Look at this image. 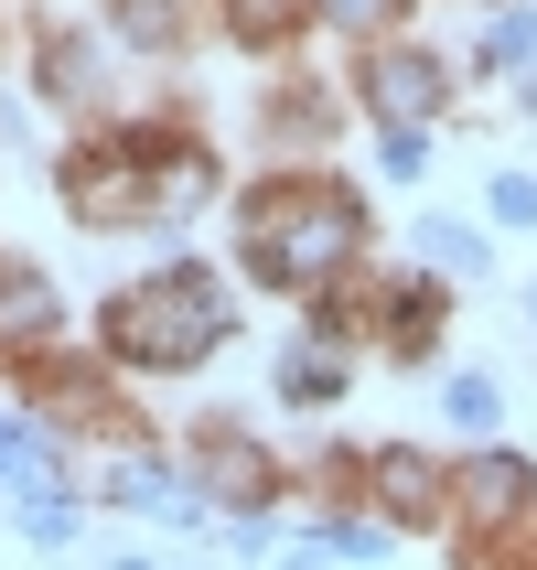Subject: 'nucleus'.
<instances>
[{"instance_id": "f8f14e48", "label": "nucleus", "mask_w": 537, "mask_h": 570, "mask_svg": "<svg viewBox=\"0 0 537 570\" xmlns=\"http://www.w3.org/2000/svg\"><path fill=\"white\" fill-rule=\"evenodd\" d=\"M119 32L129 43H172L183 32V0H119Z\"/></svg>"}, {"instance_id": "9b49d317", "label": "nucleus", "mask_w": 537, "mask_h": 570, "mask_svg": "<svg viewBox=\"0 0 537 570\" xmlns=\"http://www.w3.org/2000/svg\"><path fill=\"white\" fill-rule=\"evenodd\" d=\"M119 507H183V484L161 474V463H119V484H108Z\"/></svg>"}, {"instance_id": "39448f33", "label": "nucleus", "mask_w": 537, "mask_h": 570, "mask_svg": "<svg viewBox=\"0 0 537 570\" xmlns=\"http://www.w3.org/2000/svg\"><path fill=\"white\" fill-rule=\"evenodd\" d=\"M54 281H32V269H0V355H32V345H54Z\"/></svg>"}, {"instance_id": "7ed1b4c3", "label": "nucleus", "mask_w": 537, "mask_h": 570, "mask_svg": "<svg viewBox=\"0 0 537 570\" xmlns=\"http://www.w3.org/2000/svg\"><path fill=\"white\" fill-rule=\"evenodd\" d=\"M216 161L205 151H140V140H108V151L76 161V216L87 226H119L140 205H205Z\"/></svg>"}, {"instance_id": "6e6552de", "label": "nucleus", "mask_w": 537, "mask_h": 570, "mask_svg": "<svg viewBox=\"0 0 537 570\" xmlns=\"http://www.w3.org/2000/svg\"><path fill=\"white\" fill-rule=\"evenodd\" d=\"M334 387H345V355H334V345H290L280 399H301V410H312V399H334Z\"/></svg>"}, {"instance_id": "dca6fc26", "label": "nucleus", "mask_w": 537, "mask_h": 570, "mask_svg": "<svg viewBox=\"0 0 537 570\" xmlns=\"http://www.w3.org/2000/svg\"><path fill=\"white\" fill-rule=\"evenodd\" d=\"M312 549H334V560H387V539H377V528H322Z\"/></svg>"}, {"instance_id": "f3484780", "label": "nucleus", "mask_w": 537, "mask_h": 570, "mask_svg": "<svg viewBox=\"0 0 537 570\" xmlns=\"http://www.w3.org/2000/svg\"><path fill=\"white\" fill-rule=\"evenodd\" d=\"M495 216H506V226H537V184H527V173H506V184H495Z\"/></svg>"}, {"instance_id": "f257e3e1", "label": "nucleus", "mask_w": 537, "mask_h": 570, "mask_svg": "<svg viewBox=\"0 0 537 570\" xmlns=\"http://www.w3.org/2000/svg\"><path fill=\"white\" fill-rule=\"evenodd\" d=\"M237 248H248L258 281L312 291V281H334V269L366 248V216H355V194H345V184H269V194H248Z\"/></svg>"}, {"instance_id": "6ab92c4d", "label": "nucleus", "mask_w": 537, "mask_h": 570, "mask_svg": "<svg viewBox=\"0 0 537 570\" xmlns=\"http://www.w3.org/2000/svg\"><path fill=\"white\" fill-rule=\"evenodd\" d=\"M527 313H537V291H527Z\"/></svg>"}, {"instance_id": "2eb2a0df", "label": "nucleus", "mask_w": 537, "mask_h": 570, "mask_svg": "<svg viewBox=\"0 0 537 570\" xmlns=\"http://www.w3.org/2000/svg\"><path fill=\"white\" fill-rule=\"evenodd\" d=\"M451 420H463V431H495V387H484V377H451Z\"/></svg>"}, {"instance_id": "423d86ee", "label": "nucleus", "mask_w": 537, "mask_h": 570, "mask_svg": "<svg viewBox=\"0 0 537 570\" xmlns=\"http://www.w3.org/2000/svg\"><path fill=\"white\" fill-rule=\"evenodd\" d=\"M516 507H527V463H516V452H474V474H463V517H474V528H506Z\"/></svg>"}, {"instance_id": "0eeeda50", "label": "nucleus", "mask_w": 537, "mask_h": 570, "mask_svg": "<svg viewBox=\"0 0 537 570\" xmlns=\"http://www.w3.org/2000/svg\"><path fill=\"white\" fill-rule=\"evenodd\" d=\"M377 495H387L398 517H430V507H441V484H430L419 452H377Z\"/></svg>"}, {"instance_id": "1a4fd4ad", "label": "nucleus", "mask_w": 537, "mask_h": 570, "mask_svg": "<svg viewBox=\"0 0 537 570\" xmlns=\"http://www.w3.org/2000/svg\"><path fill=\"white\" fill-rule=\"evenodd\" d=\"M216 484L237 495V507H258V495H269V463H258L248 442H216Z\"/></svg>"}, {"instance_id": "4468645a", "label": "nucleus", "mask_w": 537, "mask_h": 570, "mask_svg": "<svg viewBox=\"0 0 537 570\" xmlns=\"http://www.w3.org/2000/svg\"><path fill=\"white\" fill-rule=\"evenodd\" d=\"M484 55H495V65H527V55H537V11H506V22H495V43H484Z\"/></svg>"}, {"instance_id": "9d476101", "label": "nucleus", "mask_w": 537, "mask_h": 570, "mask_svg": "<svg viewBox=\"0 0 537 570\" xmlns=\"http://www.w3.org/2000/svg\"><path fill=\"white\" fill-rule=\"evenodd\" d=\"M301 11H312V0H226V22L248 32V43H269V32H290Z\"/></svg>"}, {"instance_id": "f03ea898", "label": "nucleus", "mask_w": 537, "mask_h": 570, "mask_svg": "<svg viewBox=\"0 0 537 570\" xmlns=\"http://www.w3.org/2000/svg\"><path fill=\"white\" fill-rule=\"evenodd\" d=\"M216 345H226L216 269H161V281L108 302V355H119V366H161V377H172V366H205Z\"/></svg>"}, {"instance_id": "a211bd4d", "label": "nucleus", "mask_w": 537, "mask_h": 570, "mask_svg": "<svg viewBox=\"0 0 537 570\" xmlns=\"http://www.w3.org/2000/svg\"><path fill=\"white\" fill-rule=\"evenodd\" d=\"M334 22H387V0H322Z\"/></svg>"}, {"instance_id": "20e7f679", "label": "nucleus", "mask_w": 537, "mask_h": 570, "mask_svg": "<svg viewBox=\"0 0 537 570\" xmlns=\"http://www.w3.org/2000/svg\"><path fill=\"white\" fill-rule=\"evenodd\" d=\"M366 97L387 108V129H409V119H430V108H441V65L398 43V55H377V65H366Z\"/></svg>"}, {"instance_id": "ddd939ff", "label": "nucleus", "mask_w": 537, "mask_h": 570, "mask_svg": "<svg viewBox=\"0 0 537 570\" xmlns=\"http://www.w3.org/2000/svg\"><path fill=\"white\" fill-rule=\"evenodd\" d=\"M419 258H441V269H484V237H474V226H441V216H430V226H419Z\"/></svg>"}]
</instances>
